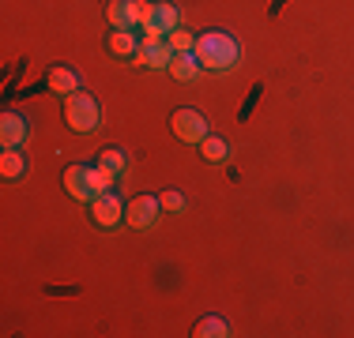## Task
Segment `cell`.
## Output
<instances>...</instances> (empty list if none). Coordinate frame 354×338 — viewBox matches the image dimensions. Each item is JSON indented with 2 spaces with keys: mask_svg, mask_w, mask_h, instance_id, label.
<instances>
[{
  "mask_svg": "<svg viewBox=\"0 0 354 338\" xmlns=\"http://www.w3.org/2000/svg\"><path fill=\"white\" fill-rule=\"evenodd\" d=\"M196 61L204 72H230V68L241 64V46L230 38L226 30H204L196 38Z\"/></svg>",
  "mask_w": 354,
  "mask_h": 338,
  "instance_id": "6da1fadb",
  "label": "cell"
},
{
  "mask_svg": "<svg viewBox=\"0 0 354 338\" xmlns=\"http://www.w3.org/2000/svg\"><path fill=\"white\" fill-rule=\"evenodd\" d=\"M113 181H117V177L106 173L98 162L95 166H68V169H64V188H68V196L80 199V203H91L95 196L109 192V188H113Z\"/></svg>",
  "mask_w": 354,
  "mask_h": 338,
  "instance_id": "7a4b0ae2",
  "label": "cell"
},
{
  "mask_svg": "<svg viewBox=\"0 0 354 338\" xmlns=\"http://www.w3.org/2000/svg\"><path fill=\"white\" fill-rule=\"evenodd\" d=\"M64 121H68L72 132H95L98 121H102V109H98V101L87 95V90H75V95L64 98Z\"/></svg>",
  "mask_w": 354,
  "mask_h": 338,
  "instance_id": "3957f363",
  "label": "cell"
},
{
  "mask_svg": "<svg viewBox=\"0 0 354 338\" xmlns=\"http://www.w3.org/2000/svg\"><path fill=\"white\" fill-rule=\"evenodd\" d=\"M181 27V12L166 0H147V15H143V38H166L170 30Z\"/></svg>",
  "mask_w": 354,
  "mask_h": 338,
  "instance_id": "277c9868",
  "label": "cell"
},
{
  "mask_svg": "<svg viewBox=\"0 0 354 338\" xmlns=\"http://www.w3.org/2000/svg\"><path fill=\"white\" fill-rule=\"evenodd\" d=\"M170 128H174L177 139H185V143H200L204 135H212L207 132V117L200 113V109H174Z\"/></svg>",
  "mask_w": 354,
  "mask_h": 338,
  "instance_id": "5b68a950",
  "label": "cell"
},
{
  "mask_svg": "<svg viewBox=\"0 0 354 338\" xmlns=\"http://www.w3.org/2000/svg\"><path fill=\"white\" fill-rule=\"evenodd\" d=\"M113 30H136L143 27V15H147V0H109L106 8Z\"/></svg>",
  "mask_w": 354,
  "mask_h": 338,
  "instance_id": "8992f818",
  "label": "cell"
},
{
  "mask_svg": "<svg viewBox=\"0 0 354 338\" xmlns=\"http://www.w3.org/2000/svg\"><path fill=\"white\" fill-rule=\"evenodd\" d=\"M91 218H95L98 230H113V226H121V222H124V203L117 199V192H113V188L91 199Z\"/></svg>",
  "mask_w": 354,
  "mask_h": 338,
  "instance_id": "52a82bcc",
  "label": "cell"
},
{
  "mask_svg": "<svg viewBox=\"0 0 354 338\" xmlns=\"http://www.w3.org/2000/svg\"><path fill=\"white\" fill-rule=\"evenodd\" d=\"M174 46L166 38H143L140 41V53H136V64L151 68V72H162V68L174 64Z\"/></svg>",
  "mask_w": 354,
  "mask_h": 338,
  "instance_id": "ba28073f",
  "label": "cell"
},
{
  "mask_svg": "<svg viewBox=\"0 0 354 338\" xmlns=\"http://www.w3.org/2000/svg\"><path fill=\"white\" fill-rule=\"evenodd\" d=\"M158 215H162V203L155 196H136L124 207V222H129L132 230H151V226L158 222Z\"/></svg>",
  "mask_w": 354,
  "mask_h": 338,
  "instance_id": "9c48e42d",
  "label": "cell"
},
{
  "mask_svg": "<svg viewBox=\"0 0 354 338\" xmlns=\"http://www.w3.org/2000/svg\"><path fill=\"white\" fill-rule=\"evenodd\" d=\"M27 135H30V124H27V117H19V113H4L0 117V147H23L27 143Z\"/></svg>",
  "mask_w": 354,
  "mask_h": 338,
  "instance_id": "30bf717a",
  "label": "cell"
},
{
  "mask_svg": "<svg viewBox=\"0 0 354 338\" xmlns=\"http://www.w3.org/2000/svg\"><path fill=\"white\" fill-rule=\"evenodd\" d=\"M46 83H49V90H57V95H64V98L80 90V75H75L72 68H49Z\"/></svg>",
  "mask_w": 354,
  "mask_h": 338,
  "instance_id": "8fae6325",
  "label": "cell"
},
{
  "mask_svg": "<svg viewBox=\"0 0 354 338\" xmlns=\"http://www.w3.org/2000/svg\"><path fill=\"white\" fill-rule=\"evenodd\" d=\"M23 173H27V158L15 147H8L4 155H0V177H4V181H23Z\"/></svg>",
  "mask_w": 354,
  "mask_h": 338,
  "instance_id": "7c38bea8",
  "label": "cell"
},
{
  "mask_svg": "<svg viewBox=\"0 0 354 338\" xmlns=\"http://www.w3.org/2000/svg\"><path fill=\"white\" fill-rule=\"evenodd\" d=\"M170 72H174V79H181V83H192L204 68H200L196 61V53H177L174 57V64H170Z\"/></svg>",
  "mask_w": 354,
  "mask_h": 338,
  "instance_id": "4fadbf2b",
  "label": "cell"
},
{
  "mask_svg": "<svg viewBox=\"0 0 354 338\" xmlns=\"http://www.w3.org/2000/svg\"><path fill=\"white\" fill-rule=\"evenodd\" d=\"M109 49H113L117 57H136L140 53L136 30H113V34H109Z\"/></svg>",
  "mask_w": 354,
  "mask_h": 338,
  "instance_id": "5bb4252c",
  "label": "cell"
},
{
  "mask_svg": "<svg viewBox=\"0 0 354 338\" xmlns=\"http://www.w3.org/2000/svg\"><path fill=\"white\" fill-rule=\"evenodd\" d=\"M98 166H102L106 173L121 177L124 169H129V158H124V150H121V147H102V150H98Z\"/></svg>",
  "mask_w": 354,
  "mask_h": 338,
  "instance_id": "9a60e30c",
  "label": "cell"
},
{
  "mask_svg": "<svg viewBox=\"0 0 354 338\" xmlns=\"http://www.w3.org/2000/svg\"><path fill=\"white\" fill-rule=\"evenodd\" d=\"M200 155H204V162H226L230 147H226V139H218V135H204V139H200Z\"/></svg>",
  "mask_w": 354,
  "mask_h": 338,
  "instance_id": "2e32d148",
  "label": "cell"
},
{
  "mask_svg": "<svg viewBox=\"0 0 354 338\" xmlns=\"http://www.w3.org/2000/svg\"><path fill=\"white\" fill-rule=\"evenodd\" d=\"M230 335V327H226V319H218V316H204L196 324V338H226Z\"/></svg>",
  "mask_w": 354,
  "mask_h": 338,
  "instance_id": "e0dca14e",
  "label": "cell"
},
{
  "mask_svg": "<svg viewBox=\"0 0 354 338\" xmlns=\"http://www.w3.org/2000/svg\"><path fill=\"white\" fill-rule=\"evenodd\" d=\"M166 41L174 46V53H192V49H196V38H192L189 30H181V27L166 34Z\"/></svg>",
  "mask_w": 354,
  "mask_h": 338,
  "instance_id": "ac0fdd59",
  "label": "cell"
},
{
  "mask_svg": "<svg viewBox=\"0 0 354 338\" xmlns=\"http://www.w3.org/2000/svg\"><path fill=\"white\" fill-rule=\"evenodd\" d=\"M158 203H162V210H170V215H181V210H185V196H181L177 188L162 192V196H158Z\"/></svg>",
  "mask_w": 354,
  "mask_h": 338,
  "instance_id": "d6986e66",
  "label": "cell"
}]
</instances>
